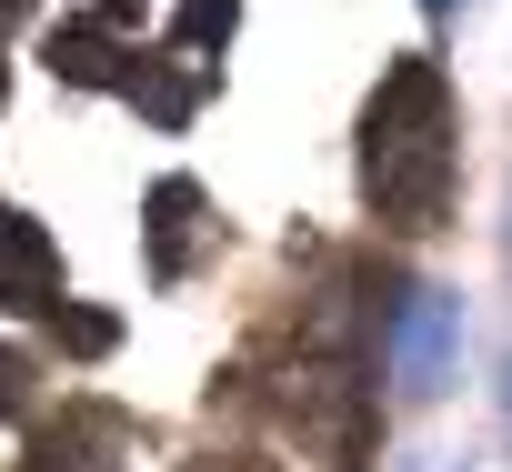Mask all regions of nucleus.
I'll return each mask as SVG.
<instances>
[{"label": "nucleus", "instance_id": "423d86ee", "mask_svg": "<svg viewBox=\"0 0 512 472\" xmlns=\"http://www.w3.org/2000/svg\"><path fill=\"white\" fill-rule=\"evenodd\" d=\"M191 231H201V181H161L151 191V282L191 272Z\"/></svg>", "mask_w": 512, "mask_h": 472}, {"label": "nucleus", "instance_id": "f257e3e1", "mask_svg": "<svg viewBox=\"0 0 512 472\" xmlns=\"http://www.w3.org/2000/svg\"><path fill=\"white\" fill-rule=\"evenodd\" d=\"M462 181V141H452V81L432 51H402L362 111V201L392 231H442Z\"/></svg>", "mask_w": 512, "mask_h": 472}, {"label": "nucleus", "instance_id": "6e6552de", "mask_svg": "<svg viewBox=\"0 0 512 472\" xmlns=\"http://www.w3.org/2000/svg\"><path fill=\"white\" fill-rule=\"evenodd\" d=\"M51 322H61V342H71V352H81V362H101V352H111V342H121V322H111V312H71V302H61V312H51Z\"/></svg>", "mask_w": 512, "mask_h": 472}, {"label": "nucleus", "instance_id": "0eeeda50", "mask_svg": "<svg viewBox=\"0 0 512 472\" xmlns=\"http://www.w3.org/2000/svg\"><path fill=\"white\" fill-rule=\"evenodd\" d=\"M231 21H241V0H181V11H171V41H181V51H211V41H231Z\"/></svg>", "mask_w": 512, "mask_h": 472}, {"label": "nucleus", "instance_id": "9d476101", "mask_svg": "<svg viewBox=\"0 0 512 472\" xmlns=\"http://www.w3.org/2000/svg\"><path fill=\"white\" fill-rule=\"evenodd\" d=\"M21 472H121V462H101V452H81V442H41Z\"/></svg>", "mask_w": 512, "mask_h": 472}, {"label": "nucleus", "instance_id": "f8f14e48", "mask_svg": "<svg viewBox=\"0 0 512 472\" xmlns=\"http://www.w3.org/2000/svg\"><path fill=\"white\" fill-rule=\"evenodd\" d=\"M502 412H512V362H502Z\"/></svg>", "mask_w": 512, "mask_h": 472}, {"label": "nucleus", "instance_id": "1a4fd4ad", "mask_svg": "<svg viewBox=\"0 0 512 472\" xmlns=\"http://www.w3.org/2000/svg\"><path fill=\"white\" fill-rule=\"evenodd\" d=\"M31 382H41V362H31L21 342H0V422H21V412H31Z\"/></svg>", "mask_w": 512, "mask_h": 472}, {"label": "nucleus", "instance_id": "7ed1b4c3", "mask_svg": "<svg viewBox=\"0 0 512 472\" xmlns=\"http://www.w3.org/2000/svg\"><path fill=\"white\" fill-rule=\"evenodd\" d=\"M0 302L11 312H61V252L31 211L0 201Z\"/></svg>", "mask_w": 512, "mask_h": 472}, {"label": "nucleus", "instance_id": "f03ea898", "mask_svg": "<svg viewBox=\"0 0 512 472\" xmlns=\"http://www.w3.org/2000/svg\"><path fill=\"white\" fill-rule=\"evenodd\" d=\"M382 362H392V382H402L412 402H432V392L452 382V362H462V292L412 282V292L392 302V322H382Z\"/></svg>", "mask_w": 512, "mask_h": 472}, {"label": "nucleus", "instance_id": "4468645a", "mask_svg": "<svg viewBox=\"0 0 512 472\" xmlns=\"http://www.w3.org/2000/svg\"><path fill=\"white\" fill-rule=\"evenodd\" d=\"M0 91H11V71H0Z\"/></svg>", "mask_w": 512, "mask_h": 472}, {"label": "nucleus", "instance_id": "20e7f679", "mask_svg": "<svg viewBox=\"0 0 512 472\" xmlns=\"http://www.w3.org/2000/svg\"><path fill=\"white\" fill-rule=\"evenodd\" d=\"M131 61L141 51H121V31H101V21H61L51 31V81H71V91H121Z\"/></svg>", "mask_w": 512, "mask_h": 472}, {"label": "nucleus", "instance_id": "9b49d317", "mask_svg": "<svg viewBox=\"0 0 512 472\" xmlns=\"http://www.w3.org/2000/svg\"><path fill=\"white\" fill-rule=\"evenodd\" d=\"M422 11H432V21H442V11H462V0H422Z\"/></svg>", "mask_w": 512, "mask_h": 472}, {"label": "nucleus", "instance_id": "ddd939ff", "mask_svg": "<svg viewBox=\"0 0 512 472\" xmlns=\"http://www.w3.org/2000/svg\"><path fill=\"white\" fill-rule=\"evenodd\" d=\"M0 11H21V0H0Z\"/></svg>", "mask_w": 512, "mask_h": 472}, {"label": "nucleus", "instance_id": "39448f33", "mask_svg": "<svg viewBox=\"0 0 512 472\" xmlns=\"http://www.w3.org/2000/svg\"><path fill=\"white\" fill-rule=\"evenodd\" d=\"M201 91H211V61H131V81H121V101L151 111L161 131H181L201 111Z\"/></svg>", "mask_w": 512, "mask_h": 472}]
</instances>
